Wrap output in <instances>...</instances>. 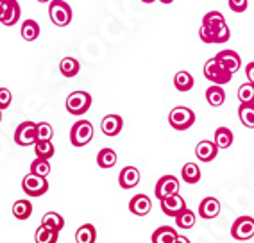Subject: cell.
<instances>
[{"label": "cell", "mask_w": 254, "mask_h": 243, "mask_svg": "<svg viewBox=\"0 0 254 243\" xmlns=\"http://www.w3.org/2000/svg\"><path fill=\"white\" fill-rule=\"evenodd\" d=\"M202 25H206L209 29L211 38H213V43H226L229 40V36H231V31L227 27L224 14L218 13V11H209L208 14H204Z\"/></svg>", "instance_id": "cell-1"}, {"label": "cell", "mask_w": 254, "mask_h": 243, "mask_svg": "<svg viewBox=\"0 0 254 243\" xmlns=\"http://www.w3.org/2000/svg\"><path fill=\"white\" fill-rule=\"evenodd\" d=\"M195 122V113L191 111L190 108H185V106H177L170 111L168 115V123L170 127H174L176 131H186L190 129Z\"/></svg>", "instance_id": "cell-2"}, {"label": "cell", "mask_w": 254, "mask_h": 243, "mask_svg": "<svg viewBox=\"0 0 254 243\" xmlns=\"http://www.w3.org/2000/svg\"><path fill=\"white\" fill-rule=\"evenodd\" d=\"M49 16L54 25L66 27L72 22V7L64 0H52L49 5Z\"/></svg>", "instance_id": "cell-3"}, {"label": "cell", "mask_w": 254, "mask_h": 243, "mask_svg": "<svg viewBox=\"0 0 254 243\" xmlns=\"http://www.w3.org/2000/svg\"><path fill=\"white\" fill-rule=\"evenodd\" d=\"M93 140V125L88 120H79L72 125L70 131V143L73 147H84Z\"/></svg>", "instance_id": "cell-4"}, {"label": "cell", "mask_w": 254, "mask_h": 243, "mask_svg": "<svg viewBox=\"0 0 254 243\" xmlns=\"http://www.w3.org/2000/svg\"><path fill=\"white\" fill-rule=\"evenodd\" d=\"M204 77L209 82L222 86V84H227V82L231 81L233 73L227 72L226 68L217 61V58H211V59H208L206 64H204Z\"/></svg>", "instance_id": "cell-5"}, {"label": "cell", "mask_w": 254, "mask_h": 243, "mask_svg": "<svg viewBox=\"0 0 254 243\" xmlns=\"http://www.w3.org/2000/svg\"><path fill=\"white\" fill-rule=\"evenodd\" d=\"M20 9L18 0H0V23L5 27H13L20 20Z\"/></svg>", "instance_id": "cell-6"}, {"label": "cell", "mask_w": 254, "mask_h": 243, "mask_svg": "<svg viewBox=\"0 0 254 243\" xmlns=\"http://www.w3.org/2000/svg\"><path fill=\"white\" fill-rule=\"evenodd\" d=\"M91 106V95L86 93V91H73V93L68 95L66 99V111L70 115H84V113L90 109Z\"/></svg>", "instance_id": "cell-7"}, {"label": "cell", "mask_w": 254, "mask_h": 243, "mask_svg": "<svg viewBox=\"0 0 254 243\" xmlns=\"http://www.w3.org/2000/svg\"><path fill=\"white\" fill-rule=\"evenodd\" d=\"M22 189L29 197H41L49 191V182L47 177L34 176V174H27L22 181Z\"/></svg>", "instance_id": "cell-8"}, {"label": "cell", "mask_w": 254, "mask_h": 243, "mask_svg": "<svg viewBox=\"0 0 254 243\" xmlns=\"http://www.w3.org/2000/svg\"><path fill=\"white\" fill-rule=\"evenodd\" d=\"M231 236L238 242H245L254 236V218L253 216H240L236 218L231 227Z\"/></svg>", "instance_id": "cell-9"}, {"label": "cell", "mask_w": 254, "mask_h": 243, "mask_svg": "<svg viewBox=\"0 0 254 243\" xmlns=\"http://www.w3.org/2000/svg\"><path fill=\"white\" fill-rule=\"evenodd\" d=\"M36 123L34 122H23L14 131V143L20 147H29L36 143Z\"/></svg>", "instance_id": "cell-10"}, {"label": "cell", "mask_w": 254, "mask_h": 243, "mask_svg": "<svg viewBox=\"0 0 254 243\" xmlns=\"http://www.w3.org/2000/svg\"><path fill=\"white\" fill-rule=\"evenodd\" d=\"M159 204H161V211H163L167 216H174V218H176V216L179 215L183 209H186L185 198H183L179 193L168 195V197L161 198V200H159Z\"/></svg>", "instance_id": "cell-11"}, {"label": "cell", "mask_w": 254, "mask_h": 243, "mask_svg": "<svg viewBox=\"0 0 254 243\" xmlns=\"http://www.w3.org/2000/svg\"><path fill=\"white\" fill-rule=\"evenodd\" d=\"M154 193H156V198H159V200L168 197V195L179 193V181H177V177L163 176L158 182H156Z\"/></svg>", "instance_id": "cell-12"}, {"label": "cell", "mask_w": 254, "mask_h": 243, "mask_svg": "<svg viewBox=\"0 0 254 243\" xmlns=\"http://www.w3.org/2000/svg\"><path fill=\"white\" fill-rule=\"evenodd\" d=\"M215 58H217V61L226 68L227 72H231V73H236L242 66V59L235 50H220Z\"/></svg>", "instance_id": "cell-13"}, {"label": "cell", "mask_w": 254, "mask_h": 243, "mask_svg": "<svg viewBox=\"0 0 254 243\" xmlns=\"http://www.w3.org/2000/svg\"><path fill=\"white\" fill-rule=\"evenodd\" d=\"M122 127H124V120L118 115H108V117H104L102 122H100V131L104 132L106 136H109V138L120 134Z\"/></svg>", "instance_id": "cell-14"}, {"label": "cell", "mask_w": 254, "mask_h": 243, "mask_svg": "<svg viewBox=\"0 0 254 243\" xmlns=\"http://www.w3.org/2000/svg\"><path fill=\"white\" fill-rule=\"evenodd\" d=\"M140 170L136 167H126L118 176V182L124 189H132L140 184Z\"/></svg>", "instance_id": "cell-15"}, {"label": "cell", "mask_w": 254, "mask_h": 243, "mask_svg": "<svg viewBox=\"0 0 254 243\" xmlns=\"http://www.w3.org/2000/svg\"><path fill=\"white\" fill-rule=\"evenodd\" d=\"M218 154V147L215 145V141L211 140H202L197 143L195 147V156L199 158V161L202 163H209L217 158Z\"/></svg>", "instance_id": "cell-16"}, {"label": "cell", "mask_w": 254, "mask_h": 243, "mask_svg": "<svg viewBox=\"0 0 254 243\" xmlns=\"http://www.w3.org/2000/svg\"><path fill=\"white\" fill-rule=\"evenodd\" d=\"M150 209H152V202H150V198L143 193L134 195V197L131 198V202H129V211L136 216H147L150 213Z\"/></svg>", "instance_id": "cell-17"}, {"label": "cell", "mask_w": 254, "mask_h": 243, "mask_svg": "<svg viewBox=\"0 0 254 243\" xmlns=\"http://www.w3.org/2000/svg\"><path fill=\"white\" fill-rule=\"evenodd\" d=\"M220 215V202L215 197H206L202 198V202L199 206V216L204 220H213Z\"/></svg>", "instance_id": "cell-18"}, {"label": "cell", "mask_w": 254, "mask_h": 243, "mask_svg": "<svg viewBox=\"0 0 254 243\" xmlns=\"http://www.w3.org/2000/svg\"><path fill=\"white\" fill-rule=\"evenodd\" d=\"M206 100L211 108H220L224 102H226V91L222 90V86L213 84L209 86L208 90H206Z\"/></svg>", "instance_id": "cell-19"}, {"label": "cell", "mask_w": 254, "mask_h": 243, "mask_svg": "<svg viewBox=\"0 0 254 243\" xmlns=\"http://www.w3.org/2000/svg\"><path fill=\"white\" fill-rule=\"evenodd\" d=\"M81 70V64L75 58H63L61 59V63H59V72L63 73V77L66 79H72L75 77Z\"/></svg>", "instance_id": "cell-20"}, {"label": "cell", "mask_w": 254, "mask_h": 243, "mask_svg": "<svg viewBox=\"0 0 254 243\" xmlns=\"http://www.w3.org/2000/svg\"><path fill=\"white\" fill-rule=\"evenodd\" d=\"M195 81H193V77H191L190 72H177L176 77H174V86H176L177 91H181V93H186V91H190L193 88Z\"/></svg>", "instance_id": "cell-21"}, {"label": "cell", "mask_w": 254, "mask_h": 243, "mask_svg": "<svg viewBox=\"0 0 254 243\" xmlns=\"http://www.w3.org/2000/svg\"><path fill=\"white\" fill-rule=\"evenodd\" d=\"M58 238H59L58 231L50 229V227H47V225H43V224H41L36 229V233H34V242L36 243H58Z\"/></svg>", "instance_id": "cell-22"}, {"label": "cell", "mask_w": 254, "mask_h": 243, "mask_svg": "<svg viewBox=\"0 0 254 243\" xmlns=\"http://www.w3.org/2000/svg\"><path fill=\"white\" fill-rule=\"evenodd\" d=\"M215 145L220 149H229L233 145V132L231 129H227V127H218L217 131H215V138H213Z\"/></svg>", "instance_id": "cell-23"}, {"label": "cell", "mask_w": 254, "mask_h": 243, "mask_svg": "<svg viewBox=\"0 0 254 243\" xmlns=\"http://www.w3.org/2000/svg\"><path fill=\"white\" fill-rule=\"evenodd\" d=\"M177 238L176 229L168 227V225H163L159 229L154 231L152 234V243H174V240Z\"/></svg>", "instance_id": "cell-24"}, {"label": "cell", "mask_w": 254, "mask_h": 243, "mask_svg": "<svg viewBox=\"0 0 254 243\" xmlns=\"http://www.w3.org/2000/svg\"><path fill=\"white\" fill-rule=\"evenodd\" d=\"M22 38L25 41H34L38 40V36H40V23L36 22V20H25V22L22 23Z\"/></svg>", "instance_id": "cell-25"}, {"label": "cell", "mask_w": 254, "mask_h": 243, "mask_svg": "<svg viewBox=\"0 0 254 243\" xmlns=\"http://www.w3.org/2000/svg\"><path fill=\"white\" fill-rule=\"evenodd\" d=\"M97 240V231L91 224L81 225L75 233V242L77 243H95Z\"/></svg>", "instance_id": "cell-26"}, {"label": "cell", "mask_w": 254, "mask_h": 243, "mask_svg": "<svg viewBox=\"0 0 254 243\" xmlns=\"http://www.w3.org/2000/svg\"><path fill=\"white\" fill-rule=\"evenodd\" d=\"M181 176H183V179H185V182H188V184H195V182H199L200 181L199 165H195V163H186L181 170Z\"/></svg>", "instance_id": "cell-27"}, {"label": "cell", "mask_w": 254, "mask_h": 243, "mask_svg": "<svg viewBox=\"0 0 254 243\" xmlns=\"http://www.w3.org/2000/svg\"><path fill=\"white\" fill-rule=\"evenodd\" d=\"M97 165L100 168H113L117 165V152L113 149H102L97 154Z\"/></svg>", "instance_id": "cell-28"}, {"label": "cell", "mask_w": 254, "mask_h": 243, "mask_svg": "<svg viewBox=\"0 0 254 243\" xmlns=\"http://www.w3.org/2000/svg\"><path fill=\"white\" fill-rule=\"evenodd\" d=\"M32 215V204L25 198L22 200H16L13 204V216L14 218H18V220H27L29 216Z\"/></svg>", "instance_id": "cell-29"}, {"label": "cell", "mask_w": 254, "mask_h": 243, "mask_svg": "<svg viewBox=\"0 0 254 243\" xmlns=\"http://www.w3.org/2000/svg\"><path fill=\"white\" fill-rule=\"evenodd\" d=\"M41 224L47 225V227H50V229H54V231H61L64 227V218L59 213L56 211H49L43 215V218H41Z\"/></svg>", "instance_id": "cell-30"}, {"label": "cell", "mask_w": 254, "mask_h": 243, "mask_svg": "<svg viewBox=\"0 0 254 243\" xmlns=\"http://www.w3.org/2000/svg\"><path fill=\"white\" fill-rule=\"evenodd\" d=\"M238 118H240V122L245 127L254 129V104H240Z\"/></svg>", "instance_id": "cell-31"}, {"label": "cell", "mask_w": 254, "mask_h": 243, "mask_svg": "<svg viewBox=\"0 0 254 243\" xmlns=\"http://www.w3.org/2000/svg\"><path fill=\"white\" fill-rule=\"evenodd\" d=\"M34 154H36V158H41V159H50V158H52V156L56 154V149H54V143H52V140L36 141V143H34Z\"/></svg>", "instance_id": "cell-32"}, {"label": "cell", "mask_w": 254, "mask_h": 243, "mask_svg": "<svg viewBox=\"0 0 254 243\" xmlns=\"http://www.w3.org/2000/svg\"><path fill=\"white\" fill-rule=\"evenodd\" d=\"M195 213L190 211L188 207L186 209H183L179 215L176 216V225L179 227V229H191L193 225H195Z\"/></svg>", "instance_id": "cell-33"}, {"label": "cell", "mask_w": 254, "mask_h": 243, "mask_svg": "<svg viewBox=\"0 0 254 243\" xmlns=\"http://www.w3.org/2000/svg\"><path fill=\"white\" fill-rule=\"evenodd\" d=\"M31 174H34V176H40V177L49 176V174H50L49 159H41V158L34 159V161L31 163Z\"/></svg>", "instance_id": "cell-34"}, {"label": "cell", "mask_w": 254, "mask_h": 243, "mask_svg": "<svg viewBox=\"0 0 254 243\" xmlns=\"http://www.w3.org/2000/svg\"><path fill=\"white\" fill-rule=\"evenodd\" d=\"M240 104H254V82H245L238 88Z\"/></svg>", "instance_id": "cell-35"}, {"label": "cell", "mask_w": 254, "mask_h": 243, "mask_svg": "<svg viewBox=\"0 0 254 243\" xmlns=\"http://www.w3.org/2000/svg\"><path fill=\"white\" fill-rule=\"evenodd\" d=\"M54 136V129L50 125L49 122H40L36 123V141H45V140H52Z\"/></svg>", "instance_id": "cell-36"}, {"label": "cell", "mask_w": 254, "mask_h": 243, "mask_svg": "<svg viewBox=\"0 0 254 243\" xmlns=\"http://www.w3.org/2000/svg\"><path fill=\"white\" fill-rule=\"evenodd\" d=\"M13 95L7 88H0V109H7L11 106Z\"/></svg>", "instance_id": "cell-37"}, {"label": "cell", "mask_w": 254, "mask_h": 243, "mask_svg": "<svg viewBox=\"0 0 254 243\" xmlns=\"http://www.w3.org/2000/svg\"><path fill=\"white\" fill-rule=\"evenodd\" d=\"M227 4H229V9L235 11V13H244L249 2L247 0H227Z\"/></svg>", "instance_id": "cell-38"}, {"label": "cell", "mask_w": 254, "mask_h": 243, "mask_svg": "<svg viewBox=\"0 0 254 243\" xmlns=\"http://www.w3.org/2000/svg\"><path fill=\"white\" fill-rule=\"evenodd\" d=\"M199 36H200V40L204 41V43H213V38H211V32H209V29L206 27V25H202V27H200Z\"/></svg>", "instance_id": "cell-39"}, {"label": "cell", "mask_w": 254, "mask_h": 243, "mask_svg": "<svg viewBox=\"0 0 254 243\" xmlns=\"http://www.w3.org/2000/svg\"><path fill=\"white\" fill-rule=\"evenodd\" d=\"M245 75H247L249 82H254V61H253V63L247 64V66H245Z\"/></svg>", "instance_id": "cell-40"}, {"label": "cell", "mask_w": 254, "mask_h": 243, "mask_svg": "<svg viewBox=\"0 0 254 243\" xmlns=\"http://www.w3.org/2000/svg\"><path fill=\"white\" fill-rule=\"evenodd\" d=\"M174 243H190V240L185 238V236H179V234H177V238L174 240Z\"/></svg>", "instance_id": "cell-41"}, {"label": "cell", "mask_w": 254, "mask_h": 243, "mask_svg": "<svg viewBox=\"0 0 254 243\" xmlns=\"http://www.w3.org/2000/svg\"><path fill=\"white\" fill-rule=\"evenodd\" d=\"M159 2H161V4H172L174 0H159Z\"/></svg>", "instance_id": "cell-42"}, {"label": "cell", "mask_w": 254, "mask_h": 243, "mask_svg": "<svg viewBox=\"0 0 254 243\" xmlns=\"http://www.w3.org/2000/svg\"><path fill=\"white\" fill-rule=\"evenodd\" d=\"M38 2H40V4H47V2H49V4H50L52 0H38Z\"/></svg>", "instance_id": "cell-43"}, {"label": "cell", "mask_w": 254, "mask_h": 243, "mask_svg": "<svg viewBox=\"0 0 254 243\" xmlns=\"http://www.w3.org/2000/svg\"><path fill=\"white\" fill-rule=\"evenodd\" d=\"M141 2H143V4H152L154 0H141Z\"/></svg>", "instance_id": "cell-44"}, {"label": "cell", "mask_w": 254, "mask_h": 243, "mask_svg": "<svg viewBox=\"0 0 254 243\" xmlns=\"http://www.w3.org/2000/svg\"><path fill=\"white\" fill-rule=\"evenodd\" d=\"M0 122H2V109H0Z\"/></svg>", "instance_id": "cell-45"}]
</instances>
